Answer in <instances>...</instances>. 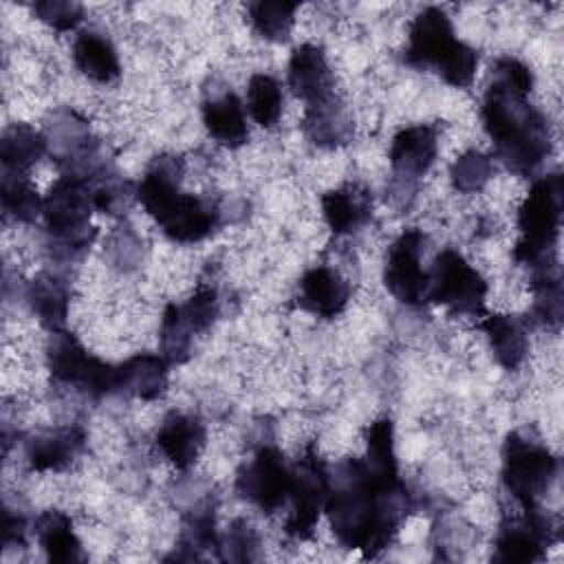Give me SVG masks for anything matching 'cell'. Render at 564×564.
<instances>
[{
    "label": "cell",
    "mask_w": 564,
    "mask_h": 564,
    "mask_svg": "<svg viewBox=\"0 0 564 564\" xmlns=\"http://www.w3.org/2000/svg\"><path fill=\"white\" fill-rule=\"evenodd\" d=\"M491 172H494L491 159L478 150H469V152L460 154L449 167L452 185H454V189H458L463 194H474V192L482 189L485 183L489 181Z\"/></svg>",
    "instance_id": "d6a6232c"
},
{
    "label": "cell",
    "mask_w": 564,
    "mask_h": 564,
    "mask_svg": "<svg viewBox=\"0 0 564 564\" xmlns=\"http://www.w3.org/2000/svg\"><path fill=\"white\" fill-rule=\"evenodd\" d=\"M194 333L181 317L178 304H170L161 319V350L172 364H183L189 357Z\"/></svg>",
    "instance_id": "1f68e13d"
},
{
    "label": "cell",
    "mask_w": 564,
    "mask_h": 564,
    "mask_svg": "<svg viewBox=\"0 0 564 564\" xmlns=\"http://www.w3.org/2000/svg\"><path fill=\"white\" fill-rule=\"evenodd\" d=\"M178 311H181V317L185 319V324L189 326V330L194 335L207 330L214 324V319L218 317V293H216V289H212V286L196 289V293L185 304H178Z\"/></svg>",
    "instance_id": "836d02e7"
},
{
    "label": "cell",
    "mask_w": 564,
    "mask_h": 564,
    "mask_svg": "<svg viewBox=\"0 0 564 564\" xmlns=\"http://www.w3.org/2000/svg\"><path fill=\"white\" fill-rule=\"evenodd\" d=\"M531 88L529 66L516 57H500L482 97V126L496 156L522 176L531 174L551 152L546 117L527 101Z\"/></svg>",
    "instance_id": "7a4b0ae2"
},
{
    "label": "cell",
    "mask_w": 564,
    "mask_h": 564,
    "mask_svg": "<svg viewBox=\"0 0 564 564\" xmlns=\"http://www.w3.org/2000/svg\"><path fill=\"white\" fill-rule=\"evenodd\" d=\"M324 511L341 546L357 549L366 557L383 551L410 511V494L397 465H377L348 458L337 467Z\"/></svg>",
    "instance_id": "6da1fadb"
},
{
    "label": "cell",
    "mask_w": 564,
    "mask_h": 564,
    "mask_svg": "<svg viewBox=\"0 0 564 564\" xmlns=\"http://www.w3.org/2000/svg\"><path fill=\"white\" fill-rule=\"evenodd\" d=\"M557 471V460L538 441L511 432L502 447V485L522 507H538Z\"/></svg>",
    "instance_id": "52a82bcc"
},
{
    "label": "cell",
    "mask_w": 564,
    "mask_h": 564,
    "mask_svg": "<svg viewBox=\"0 0 564 564\" xmlns=\"http://www.w3.org/2000/svg\"><path fill=\"white\" fill-rule=\"evenodd\" d=\"M535 289V315L546 326H560L562 322V280L557 267L533 273Z\"/></svg>",
    "instance_id": "4dcf8cb0"
},
{
    "label": "cell",
    "mask_w": 564,
    "mask_h": 564,
    "mask_svg": "<svg viewBox=\"0 0 564 564\" xmlns=\"http://www.w3.org/2000/svg\"><path fill=\"white\" fill-rule=\"evenodd\" d=\"M84 445H86V434L79 425L57 427V430L37 434L26 443V460L37 471L64 469L82 454Z\"/></svg>",
    "instance_id": "ac0fdd59"
},
{
    "label": "cell",
    "mask_w": 564,
    "mask_h": 564,
    "mask_svg": "<svg viewBox=\"0 0 564 564\" xmlns=\"http://www.w3.org/2000/svg\"><path fill=\"white\" fill-rule=\"evenodd\" d=\"M90 174L66 172L62 174L48 196L44 198V223L57 249L66 253L84 251L93 238L95 229L90 227V209L95 207V187Z\"/></svg>",
    "instance_id": "8992f818"
},
{
    "label": "cell",
    "mask_w": 564,
    "mask_h": 564,
    "mask_svg": "<svg viewBox=\"0 0 564 564\" xmlns=\"http://www.w3.org/2000/svg\"><path fill=\"white\" fill-rule=\"evenodd\" d=\"M238 494L262 513H273L289 500L291 467L278 447L264 445L240 469L236 480Z\"/></svg>",
    "instance_id": "8fae6325"
},
{
    "label": "cell",
    "mask_w": 564,
    "mask_h": 564,
    "mask_svg": "<svg viewBox=\"0 0 564 564\" xmlns=\"http://www.w3.org/2000/svg\"><path fill=\"white\" fill-rule=\"evenodd\" d=\"M75 66L93 82L110 84L121 75L119 55L112 42L97 31H82L73 42Z\"/></svg>",
    "instance_id": "7402d4cb"
},
{
    "label": "cell",
    "mask_w": 564,
    "mask_h": 564,
    "mask_svg": "<svg viewBox=\"0 0 564 564\" xmlns=\"http://www.w3.org/2000/svg\"><path fill=\"white\" fill-rule=\"evenodd\" d=\"M167 386V359L156 355H134L117 364V394L143 401L156 399Z\"/></svg>",
    "instance_id": "ffe728a7"
},
{
    "label": "cell",
    "mask_w": 564,
    "mask_h": 564,
    "mask_svg": "<svg viewBox=\"0 0 564 564\" xmlns=\"http://www.w3.org/2000/svg\"><path fill=\"white\" fill-rule=\"evenodd\" d=\"M522 511V516L500 524L494 555L496 562H535L542 560L549 544L555 542V527L540 507H527Z\"/></svg>",
    "instance_id": "4fadbf2b"
},
{
    "label": "cell",
    "mask_w": 564,
    "mask_h": 564,
    "mask_svg": "<svg viewBox=\"0 0 564 564\" xmlns=\"http://www.w3.org/2000/svg\"><path fill=\"white\" fill-rule=\"evenodd\" d=\"M2 212L20 223H31L44 212V198L33 189L26 174H11L2 172L0 185Z\"/></svg>",
    "instance_id": "83f0119b"
},
{
    "label": "cell",
    "mask_w": 564,
    "mask_h": 564,
    "mask_svg": "<svg viewBox=\"0 0 564 564\" xmlns=\"http://www.w3.org/2000/svg\"><path fill=\"white\" fill-rule=\"evenodd\" d=\"M350 300V284L328 267H313L300 280L297 302L304 311L333 319Z\"/></svg>",
    "instance_id": "2e32d148"
},
{
    "label": "cell",
    "mask_w": 564,
    "mask_h": 564,
    "mask_svg": "<svg viewBox=\"0 0 564 564\" xmlns=\"http://www.w3.org/2000/svg\"><path fill=\"white\" fill-rule=\"evenodd\" d=\"M26 300L37 319L53 333L62 330L68 313V284L55 275H40L26 289Z\"/></svg>",
    "instance_id": "4316f807"
},
{
    "label": "cell",
    "mask_w": 564,
    "mask_h": 564,
    "mask_svg": "<svg viewBox=\"0 0 564 564\" xmlns=\"http://www.w3.org/2000/svg\"><path fill=\"white\" fill-rule=\"evenodd\" d=\"M322 214L330 231L335 234H352L361 225L370 220L372 214V196L366 187L357 183H348L322 196Z\"/></svg>",
    "instance_id": "d6986e66"
},
{
    "label": "cell",
    "mask_w": 564,
    "mask_h": 564,
    "mask_svg": "<svg viewBox=\"0 0 564 564\" xmlns=\"http://www.w3.org/2000/svg\"><path fill=\"white\" fill-rule=\"evenodd\" d=\"M425 234L421 229H405L388 249L383 267L386 289L408 306L427 300V271L421 269V253Z\"/></svg>",
    "instance_id": "7c38bea8"
},
{
    "label": "cell",
    "mask_w": 564,
    "mask_h": 564,
    "mask_svg": "<svg viewBox=\"0 0 564 564\" xmlns=\"http://www.w3.org/2000/svg\"><path fill=\"white\" fill-rule=\"evenodd\" d=\"M564 183L560 174H549L533 183L518 212L520 240L513 258L538 271L557 267V238L562 225Z\"/></svg>",
    "instance_id": "5b68a950"
},
{
    "label": "cell",
    "mask_w": 564,
    "mask_h": 564,
    "mask_svg": "<svg viewBox=\"0 0 564 564\" xmlns=\"http://www.w3.org/2000/svg\"><path fill=\"white\" fill-rule=\"evenodd\" d=\"M258 546V538L253 533V529L245 522V520H236L231 522L223 549L227 551V557L231 560H251L253 557V549Z\"/></svg>",
    "instance_id": "d590c367"
},
{
    "label": "cell",
    "mask_w": 564,
    "mask_h": 564,
    "mask_svg": "<svg viewBox=\"0 0 564 564\" xmlns=\"http://www.w3.org/2000/svg\"><path fill=\"white\" fill-rule=\"evenodd\" d=\"M328 494L330 474L324 460L317 456V452L313 447H306L302 458H297V463L291 467V513L286 518L284 531L297 540L311 538L319 520V513L326 507Z\"/></svg>",
    "instance_id": "30bf717a"
},
{
    "label": "cell",
    "mask_w": 564,
    "mask_h": 564,
    "mask_svg": "<svg viewBox=\"0 0 564 564\" xmlns=\"http://www.w3.org/2000/svg\"><path fill=\"white\" fill-rule=\"evenodd\" d=\"M33 13L57 31H70L82 22L84 7L70 0H40L33 4Z\"/></svg>",
    "instance_id": "e575fe53"
},
{
    "label": "cell",
    "mask_w": 564,
    "mask_h": 564,
    "mask_svg": "<svg viewBox=\"0 0 564 564\" xmlns=\"http://www.w3.org/2000/svg\"><path fill=\"white\" fill-rule=\"evenodd\" d=\"M485 278L456 249H443L427 271V300L458 315H482Z\"/></svg>",
    "instance_id": "ba28073f"
},
{
    "label": "cell",
    "mask_w": 564,
    "mask_h": 564,
    "mask_svg": "<svg viewBox=\"0 0 564 564\" xmlns=\"http://www.w3.org/2000/svg\"><path fill=\"white\" fill-rule=\"evenodd\" d=\"M480 328L485 330L494 357L502 368L516 370L524 361L529 352V337L524 324L516 315H485Z\"/></svg>",
    "instance_id": "603a6c76"
},
{
    "label": "cell",
    "mask_w": 564,
    "mask_h": 564,
    "mask_svg": "<svg viewBox=\"0 0 564 564\" xmlns=\"http://www.w3.org/2000/svg\"><path fill=\"white\" fill-rule=\"evenodd\" d=\"M203 123L209 137L227 148H240L249 139L242 101L231 90L203 104Z\"/></svg>",
    "instance_id": "44dd1931"
},
{
    "label": "cell",
    "mask_w": 564,
    "mask_h": 564,
    "mask_svg": "<svg viewBox=\"0 0 564 564\" xmlns=\"http://www.w3.org/2000/svg\"><path fill=\"white\" fill-rule=\"evenodd\" d=\"M247 108L251 119L262 128H273L282 115V90L280 84L264 73L249 79Z\"/></svg>",
    "instance_id": "f546056e"
},
{
    "label": "cell",
    "mask_w": 564,
    "mask_h": 564,
    "mask_svg": "<svg viewBox=\"0 0 564 564\" xmlns=\"http://www.w3.org/2000/svg\"><path fill=\"white\" fill-rule=\"evenodd\" d=\"M289 86L306 106L322 104L335 95V77L319 46L302 44L291 53Z\"/></svg>",
    "instance_id": "5bb4252c"
},
{
    "label": "cell",
    "mask_w": 564,
    "mask_h": 564,
    "mask_svg": "<svg viewBox=\"0 0 564 564\" xmlns=\"http://www.w3.org/2000/svg\"><path fill=\"white\" fill-rule=\"evenodd\" d=\"M304 132L313 143L324 145V148H335L350 139L352 123H350L341 101L333 95L330 99H326L322 104L306 106Z\"/></svg>",
    "instance_id": "d4e9b609"
},
{
    "label": "cell",
    "mask_w": 564,
    "mask_h": 564,
    "mask_svg": "<svg viewBox=\"0 0 564 564\" xmlns=\"http://www.w3.org/2000/svg\"><path fill=\"white\" fill-rule=\"evenodd\" d=\"M55 381L84 390L90 397L117 394V366L90 355L73 335L57 330L46 352Z\"/></svg>",
    "instance_id": "9c48e42d"
},
{
    "label": "cell",
    "mask_w": 564,
    "mask_h": 564,
    "mask_svg": "<svg viewBox=\"0 0 564 564\" xmlns=\"http://www.w3.org/2000/svg\"><path fill=\"white\" fill-rule=\"evenodd\" d=\"M156 447L176 467L187 469L205 447V425L198 416L172 412L156 432Z\"/></svg>",
    "instance_id": "e0dca14e"
},
{
    "label": "cell",
    "mask_w": 564,
    "mask_h": 564,
    "mask_svg": "<svg viewBox=\"0 0 564 564\" xmlns=\"http://www.w3.org/2000/svg\"><path fill=\"white\" fill-rule=\"evenodd\" d=\"M249 22L258 35L269 42H284L293 29L297 2H251Z\"/></svg>",
    "instance_id": "f1b7e54d"
},
{
    "label": "cell",
    "mask_w": 564,
    "mask_h": 564,
    "mask_svg": "<svg viewBox=\"0 0 564 564\" xmlns=\"http://www.w3.org/2000/svg\"><path fill=\"white\" fill-rule=\"evenodd\" d=\"M35 535L51 562H82V542L73 531V522L62 511H44L35 522Z\"/></svg>",
    "instance_id": "cb8c5ba5"
},
{
    "label": "cell",
    "mask_w": 564,
    "mask_h": 564,
    "mask_svg": "<svg viewBox=\"0 0 564 564\" xmlns=\"http://www.w3.org/2000/svg\"><path fill=\"white\" fill-rule=\"evenodd\" d=\"M24 533H26V524L24 518L18 513L13 516L9 509H4V520H2V542L4 546L11 544H24Z\"/></svg>",
    "instance_id": "8d00e7d4"
},
{
    "label": "cell",
    "mask_w": 564,
    "mask_h": 564,
    "mask_svg": "<svg viewBox=\"0 0 564 564\" xmlns=\"http://www.w3.org/2000/svg\"><path fill=\"white\" fill-rule=\"evenodd\" d=\"M46 152V139L26 123H13L0 141L2 172L26 174Z\"/></svg>",
    "instance_id": "484cf974"
},
{
    "label": "cell",
    "mask_w": 564,
    "mask_h": 564,
    "mask_svg": "<svg viewBox=\"0 0 564 564\" xmlns=\"http://www.w3.org/2000/svg\"><path fill=\"white\" fill-rule=\"evenodd\" d=\"M438 152L436 130L427 123L408 126L399 130L390 145V165L397 176L412 181L434 165Z\"/></svg>",
    "instance_id": "9a60e30c"
},
{
    "label": "cell",
    "mask_w": 564,
    "mask_h": 564,
    "mask_svg": "<svg viewBox=\"0 0 564 564\" xmlns=\"http://www.w3.org/2000/svg\"><path fill=\"white\" fill-rule=\"evenodd\" d=\"M183 172L181 156H156L137 185V198L170 240L189 245L207 238L218 227L220 214L212 200L181 189Z\"/></svg>",
    "instance_id": "3957f363"
},
{
    "label": "cell",
    "mask_w": 564,
    "mask_h": 564,
    "mask_svg": "<svg viewBox=\"0 0 564 564\" xmlns=\"http://www.w3.org/2000/svg\"><path fill=\"white\" fill-rule=\"evenodd\" d=\"M405 64L414 68H432L454 88H467L478 68V53L460 42L452 20L438 7H427L410 24Z\"/></svg>",
    "instance_id": "277c9868"
}]
</instances>
